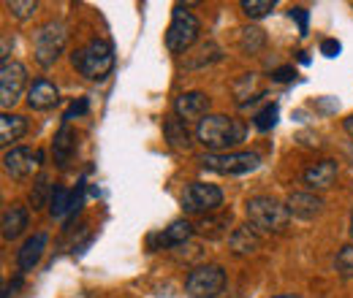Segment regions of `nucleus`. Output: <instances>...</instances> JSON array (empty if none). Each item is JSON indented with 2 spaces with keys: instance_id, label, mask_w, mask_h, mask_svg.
<instances>
[{
  "instance_id": "1",
  "label": "nucleus",
  "mask_w": 353,
  "mask_h": 298,
  "mask_svg": "<svg viewBox=\"0 0 353 298\" xmlns=\"http://www.w3.org/2000/svg\"><path fill=\"white\" fill-rule=\"evenodd\" d=\"M196 138L215 155H223L225 149L236 147L245 138V125L225 114H207L196 128Z\"/></svg>"
},
{
  "instance_id": "2",
  "label": "nucleus",
  "mask_w": 353,
  "mask_h": 298,
  "mask_svg": "<svg viewBox=\"0 0 353 298\" xmlns=\"http://www.w3.org/2000/svg\"><path fill=\"white\" fill-rule=\"evenodd\" d=\"M71 63H74V68H77L85 79L101 82V79H106V76L112 74V68H114V49H112V43L106 41V39H92L88 46H82V49L74 52Z\"/></svg>"
},
{
  "instance_id": "3",
  "label": "nucleus",
  "mask_w": 353,
  "mask_h": 298,
  "mask_svg": "<svg viewBox=\"0 0 353 298\" xmlns=\"http://www.w3.org/2000/svg\"><path fill=\"white\" fill-rule=\"evenodd\" d=\"M245 212H248V220L256 231H264V233H283L285 225H288V209L269 198V195H256V198H248L245 204Z\"/></svg>"
},
{
  "instance_id": "4",
  "label": "nucleus",
  "mask_w": 353,
  "mask_h": 298,
  "mask_svg": "<svg viewBox=\"0 0 353 298\" xmlns=\"http://www.w3.org/2000/svg\"><path fill=\"white\" fill-rule=\"evenodd\" d=\"M65 43H68V28L63 22H46L44 28H39L33 36V52H36L39 65H44V68L54 65L57 57L63 54Z\"/></svg>"
},
{
  "instance_id": "5",
  "label": "nucleus",
  "mask_w": 353,
  "mask_h": 298,
  "mask_svg": "<svg viewBox=\"0 0 353 298\" xmlns=\"http://www.w3.org/2000/svg\"><path fill=\"white\" fill-rule=\"evenodd\" d=\"M199 163L207 171H215L223 176H239V173H250V171L259 169L261 158L256 152H223V155H201Z\"/></svg>"
},
{
  "instance_id": "6",
  "label": "nucleus",
  "mask_w": 353,
  "mask_h": 298,
  "mask_svg": "<svg viewBox=\"0 0 353 298\" xmlns=\"http://www.w3.org/2000/svg\"><path fill=\"white\" fill-rule=\"evenodd\" d=\"M196 39H199V19L190 11H185V6H174L172 25L166 30V46H169V52L182 54V52H188L196 43Z\"/></svg>"
},
{
  "instance_id": "7",
  "label": "nucleus",
  "mask_w": 353,
  "mask_h": 298,
  "mask_svg": "<svg viewBox=\"0 0 353 298\" xmlns=\"http://www.w3.org/2000/svg\"><path fill=\"white\" fill-rule=\"evenodd\" d=\"M225 290V271L221 266H199L185 279V293L190 298H218Z\"/></svg>"
},
{
  "instance_id": "8",
  "label": "nucleus",
  "mask_w": 353,
  "mask_h": 298,
  "mask_svg": "<svg viewBox=\"0 0 353 298\" xmlns=\"http://www.w3.org/2000/svg\"><path fill=\"white\" fill-rule=\"evenodd\" d=\"M223 206L221 187L207 182H190L182 193V209L188 214H210Z\"/></svg>"
},
{
  "instance_id": "9",
  "label": "nucleus",
  "mask_w": 353,
  "mask_h": 298,
  "mask_svg": "<svg viewBox=\"0 0 353 298\" xmlns=\"http://www.w3.org/2000/svg\"><path fill=\"white\" fill-rule=\"evenodd\" d=\"M25 85H28V71H25V65H22V63H14V60L3 63V65H0V106H3V109L14 106V103L19 100Z\"/></svg>"
},
{
  "instance_id": "10",
  "label": "nucleus",
  "mask_w": 353,
  "mask_h": 298,
  "mask_svg": "<svg viewBox=\"0 0 353 298\" xmlns=\"http://www.w3.org/2000/svg\"><path fill=\"white\" fill-rule=\"evenodd\" d=\"M41 160H44L41 152H33L28 147H14V149H8L3 155V169L14 179H28V176H33V171L41 166Z\"/></svg>"
},
{
  "instance_id": "11",
  "label": "nucleus",
  "mask_w": 353,
  "mask_h": 298,
  "mask_svg": "<svg viewBox=\"0 0 353 298\" xmlns=\"http://www.w3.org/2000/svg\"><path fill=\"white\" fill-rule=\"evenodd\" d=\"M193 231H196V225H190L188 220H176L169 228H163V231H158V233H150V236H147V247H150L152 253H158V250H172V247L185 244V242L193 236Z\"/></svg>"
},
{
  "instance_id": "12",
  "label": "nucleus",
  "mask_w": 353,
  "mask_h": 298,
  "mask_svg": "<svg viewBox=\"0 0 353 298\" xmlns=\"http://www.w3.org/2000/svg\"><path fill=\"white\" fill-rule=\"evenodd\" d=\"M207 111H210V98L204 92H199V89L182 92L174 100V114L182 123H188V120H199L201 123L207 117Z\"/></svg>"
},
{
  "instance_id": "13",
  "label": "nucleus",
  "mask_w": 353,
  "mask_h": 298,
  "mask_svg": "<svg viewBox=\"0 0 353 298\" xmlns=\"http://www.w3.org/2000/svg\"><path fill=\"white\" fill-rule=\"evenodd\" d=\"M285 209L291 217H299V220H312L323 212V198L315 195V193H291L288 201H285Z\"/></svg>"
},
{
  "instance_id": "14",
  "label": "nucleus",
  "mask_w": 353,
  "mask_h": 298,
  "mask_svg": "<svg viewBox=\"0 0 353 298\" xmlns=\"http://www.w3.org/2000/svg\"><path fill=\"white\" fill-rule=\"evenodd\" d=\"M337 173H340L337 160H321V163L310 166V169L302 173V179H305V184H307L310 190H329V187L334 184Z\"/></svg>"
},
{
  "instance_id": "15",
  "label": "nucleus",
  "mask_w": 353,
  "mask_h": 298,
  "mask_svg": "<svg viewBox=\"0 0 353 298\" xmlns=\"http://www.w3.org/2000/svg\"><path fill=\"white\" fill-rule=\"evenodd\" d=\"M57 100H60V92L49 79H36L33 87L28 89V106L36 111H46V109L57 106Z\"/></svg>"
},
{
  "instance_id": "16",
  "label": "nucleus",
  "mask_w": 353,
  "mask_h": 298,
  "mask_svg": "<svg viewBox=\"0 0 353 298\" xmlns=\"http://www.w3.org/2000/svg\"><path fill=\"white\" fill-rule=\"evenodd\" d=\"M46 233H36V236H30L25 244H22V250H19V255H17V263H19V268L22 271H33L36 266H39V260L44 255L46 250Z\"/></svg>"
},
{
  "instance_id": "17",
  "label": "nucleus",
  "mask_w": 353,
  "mask_h": 298,
  "mask_svg": "<svg viewBox=\"0 0 353 298\" xmlns=\"http://www.w3.org/2000/svg\"><path fill=\"white\" fill-rule=\"evenodd\" d=\"M28 220H30V214H28L25 206L11 204V206L3 212V239H6V242H14V239L28 228Z\"/></svg>"
},
{
  "instance_id": "18",
  "label": "nucleus",
  "mask_w": 353,
  "mask_h": 298,
  "mask_svg": "<svg viewBox=\"0 0 353 298\" xmlns=\"http://www.w3.org/2000/svg\"><path fill=\"white\" fill-rule=\"evenodd\" d=\"M228 244H231V250H234L236 255H250V253H256V250L261 247V239H259L256 228L242 225V228H236V231L231 233Z\"/></svg>"
},
{
  "instance_id": "19",
  "label": "nucleus",
  "mask_w": 353,
  "mask_h": 298,
  "mask_svg": "<svg viewBox=\"0 0 353 298\" xmlns=\"http://www.w3.org/2000/svg\"><path fill=\"white\" fill-rule=\"evenodd\" d=\"M74 149H77V136H74V130L68 128V125H63V128L57 130L54 141H52L54 163H57V166H68V160H71Z\"/></svg>"
},
{
  "instance_id": "20",
  "label": "nucleus",
  "mask_w": 353,
  "mask_h": 298,
  "mask_svg": "<svg viewBox=\"0 0 353 298\" xmlns=\"http://www.w3.org/2000/svg\"><path fill=\"white\" fill-rule=\"evenodd\" d=\"M163 136L172 149H190V133L179 117H163Z\"/></svg>"
},
{
  "instance_id": "21",
  "label": "nucleus",
  "mask_w": 353,
  "mask_h": 298,
  "mask_svg": "<svg viewBox=\"0 0 353 298\" xmlns=\"http://www.w3.org/2000/svg\"><path fill=\"white\" fill-rule=\"evenodd\" d=\"M25 133H28V123L22 117L3 111V117H0V144L3 147H8L11 141H19Z\"/></svg>"
},
{
  "instance_id": "22",
  "label": "nucleus",
  "mask_w": 353,
  "mask_h": 298,
  "mask_svg": "<svg viewBox=\"0 0 353 298\" xmlns=\"http://www.w3.org/2000/svg\"><path fill=\"white\" fill-rule=\"evenodd\" d=\"M228 225H231V212H221L215 214V217H204L196 225V231L201 236H210V239H223L228 233Z\"/></svg>"
},
{
  "instance_id": "23",
  "label": "nucleus",
  "mask_w": 353,
  "mask_h": 298,
  "mask_svg": "<svg viewBox=\"0 0 353 298\" xmlns=\"http://www.w3.org/2000/svg\"><path fill=\"white\" fill-rule=\"evenodd\" d=\"M215 60H221V46L215 41H204L193 54H188V68H204Z\"/></svg>"
},
{
  "instance_id": "24",
  "label": "nucleus",
  "mask_w": 353,
  "mask_h": 298,
  "mask_svg": "<svg viewBox=\"0 0 353 298\" xmlns=\"http://www.w3.org/2000/svg\"><path fill=\"white\" fill-rule=\"evenodd\" d=\"M71 204H74V193H68L65 187L54 184L52 195H49V214L52 217H65V214L71 212Z\"/></svg>"
},
{
  "instance_id": "25",
  "label": "nucleus",
  "mask_w": 353,
  "mask_h": 298,
  "mask_svg": "<svg viewBox=\"0 0 353 298\" xmlns=\"http://www.w3.org/2000/svg\"><path fill=\"white\" fill-rule=\"evenodd\" d=\"M266 43V36L261 28H242L239 30V49L248 52V54H256L261 52Z\"/></svg>"
},
{
  "instance_id": "26",
  "label": "nucleus",
  "mask_w": 353,
  "mask_h": 298,
  "mask_svg": "<svg viewBox=\"0 0 353 298\" xmlns=\"http://www.w3.org/2000/svg\"><path fill=\"white\" fill-rule=\"evenodd\" d=\"M239 6L250 19H261L269 11H274V0H242Z\"/></svg>"
},
{
  "instance_id": "27",
  "label": "nucleus",
  "mask_w": 353,
  "mask_h": 298,
  "mask_svg": "<svg viewBox=\"0 0 353 298\" xmlns=\"http://www.w3.org/2000/svg\"><path fill=\"white\" fill-rule=\"evenodd\" d=\"M46 195H52V187H49L46 176H39L36 184H33V190H30V204H33V209H44Z\"/></svg>"
},
{
  "instance_id": "28",
  "label": "nucleus",
  "mask_w": 353,
  "mask_h": 298,
  "mask_svg": "<svg viewBox=\"0 0 353 298\" xmlns=\"http://www.w3.org/2000/svg\"><path fill=\"white\" fill-rule=\"evenodd\" d=\"M274 123H277V106H274V103H269L266 109H261V111L253 117V125H256L259 130L274 128Z\"/></svg>"
},
{
  "instance_id": "29",
  "label": "nucleus",
  "mask_w": 353,
  "mask_h": 298,
  "mask_svg": "<svg viewBox=\"0 0 353 298\" xmlns=\"http://www.w3.org/2000/svg\"><path fill=\"white\" fill-rule=\"evenodd\" d=\"M36 8H39L36 0H11V3H8V11H11L17 19H28V17H33Z\"/></svg>"
},
{
  "instance_id": "30",
  "label": "nucleus",
  "mask_w": 353,
  "mask_h": 298,
  "mask_svg": "<svg viewBox=\"0 0 353 298\" xmlns=\"http://www.w3.org/2000/svg\"><path fill=\"white\" fill-rule=\"evenodd\" d=\"M337 271H340V277L353 279V244L340 250V255H337Z\"/></svg>"
},
{
  "instance_id": "31",
  "label": "nucleus",
  "mask_w": 353,
  "mask_h": 298,
  "mask_svg": "<svg viewBox=\"0 0 353 298\" xmlns=\"http://www.w3.org/2000/svg\"><path fill=\"white\" fill-rule=\"evenodd\" d=\"M236 87H248V89L253 92V87H256V74H245V76L236 82ZM248 98H250V95H236V103H239V106H248Z\"/></svg>"
},
{
  "instance_id": "32",
  "label": "nucleus",
  "mask_w": 353,
  "mask_h": 298,
  "mask_svg": "<svg viewBox=\"0 0 353 298\" xmlns=\"http://www.w3.org/2000/svg\"><path fill=\"white\" fill-rule=\"evenodd\" d=\"M291 19H296V25H299V36H307V8H302V6L291 8Z\"/></svg>"
},
{
  "instance_id": "33",
  "label": "nucleus",
  "mask_w": 353,
  "mask_h": 298,
  "mask_svg": "<svg viewBox=\"0 0 353 298\" xmlns=\"http://www.w3.org/2000/svg\"><path fill=\"white\" fill-rule=\"evenodd\" d=\"M88 106H90L88 98H79V100H77V103H74V106L65 111V123H68V120H74V117H82V114L88 111Z\"/></svg>"
},
{
  "instance_id": "34",
  "label": "nucleus",
  "mask_w": 353,
  "mask_h": 298,
  "mask_svg": "<svg viewBox=\"0 0 353 298\" xmlns=\"http://www.w3.org/2000/svg\"><path fill=\"white\" fill-rule=\"evenodd\" d=\"M340 49H343V46H340V41H334V39H326V41L321 43V52H323L326 57H337Z\"/></svg>"
},
{
  "instance_id": "35",
  "label": "nucleus",
  "mask_w": 353,
  "mask_h": 298,
  "mask_svg": "<svg viewBox=\"0 0 353 298\" xmlns=\"http://www.w3.org/2000/svg\"><path fill=\"white\" fill-rule=\"evenodd\" d=\"M294 76H296V71H294L291 65H288V68H277V71L272 74V79H274V82H291Z\"/></svg>"
},
{
  "instance_id": "36",
  "label": "nucleus",
  "mask_w": 353,
  "mask_h": 298,
  "mask_svg": "<svg viewBox=\"0 0 353 298\" xmlns=\"http://www.w3.org/2000/svg\"><path fill=\"white\" fill-rule=\"evenodd\" d=\"M318 106H321L323 111H337V109H340V103H337L334 98H332V100H326V98H321V100H318Z\"/></svg>"
},
{
  "instance_id": "37",
  "label": "nucleus",
  "mask_w": 353,
  "mask_h": 298,
  "mask_svg": "<svg viewBox=\"0 0 353 298\" xmlns=\"http://www.w3.org/2000/svg\"><path fill=\"white\" fill-rule=\"evenodd\" d=\"M345 133H348V136H353V114L345 120Z\"/></svg>"
},
{
  "instance_id": "38",
  "label": "nucleus",
  "mask_w": 353,
  "mask_h": 298,
  "mask_svg": "<svg viewBox=\"0 0 353 298\" xmlns=\"http://www.w3.org/2000/svg\"><path fill=\"white\" fill-rule=\"evenodd\" d=\"M299 63H302V65H307L310 63V57L305 54V52H299Z\"/></svg>"
},
{
  "instance_id": "39",
  "label": "nucleus",
  "mask_w": 353,
  "mask_h": 298,
  "mask_svg": "<svg viewBox=\"0 0 353 298\" xmlns=\"http://www.w3.org/2000/svg\"><path fill=\"white\" fill-rule=\"evenodd\" d=\"M272 298H299V296H291V293H283V296H272Z\"/></svg>"
},
{
  "instance_id": "40",
  "label": "nucleus",
  "mask_w": 353,
  "mask_h": 298,
  "mask_svg": "<svg viewBox=\"0 0 353 298\" xmlns=\"http://www.w3.org/2000/svg\"><path fill=\"white\" fill-rule=\"evenodd\" d=\"M348 158H351V166H353V147H348Z\"/></svg>"
},
{
  "instance_id": "41",
  "label": "nucleus",
  "mask_w": 353,
  "mask_h": 298,
  "mask_svg": "<svg viewBox=\"0 0 353 298\" xmlns=\"http://www.w3.org/2000/svg\"><path fill=\"white\" fill-rule=\"evenodd\" d=\"M351 239H353V212H351Z\"/></svg>"
}]
</instances>
